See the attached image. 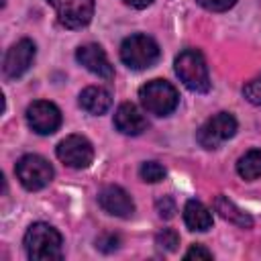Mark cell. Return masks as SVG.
<instances>
[{
    "label": "cell",
    "instance_id": "13",
    "mask_svg": "<svg viewBox=\"0 0 261 261\" xmlns=\"http://www.w3.org/2000/svg\"><path fill=\"white\" fill-rule=\"evenodd\" d=\"M114 126L122 133V135H141L145 128H147V120L145 116L141 114V110L130 104V102H124L116 108V114H114Z\"/></svg>",
    "mask_w": 261,
    "mask_h": 261
},
{
    "label": "cell",
    "instance_id": "2",
    "mask_svg": "<svg viewBox=\"0 0 261 261\" xmlns=\"http://www.w3.org/2000/svg\"><path fill=\"white\" fill-rule=\"evenodd\" d=\"M175 73L184 82V86L192 92H208L210 90V75L206 59L196 49H186L175 57Z\"/></svg>",
    "mask_w": 261,
    "mask_h": 261
},
{
    "label": "cell",
    "instance_id": "25",
    "mask_svg": "<svg viewBox=\"0 0 261 261\" xmlns=\"http://www.w3.org/2000/svg\"><path fill=\"white\" fill-rule=\"evenodd\" d=\"M124 4H128V6H133V8H147L153 0H122Z\"/></svg>",
    "mask_w": 261,
    "mask_h": 261
},
{
    "label": "cell",
    "instance_id": "6",
    "mask_svg": "<svg viewBox=\"0 0 261 261\" xmlns=\"http://www.w3.org/2000/svg\"><path fill=\"white\" fill-rule=\"evenodd\" d=\"M234 133H237V120H234V116L228 114V112H218V114H214L212 118H208L200 126L196 139H198V143L204 149H218L224 141H228L230 137H234Z\"/></svg>",
    "mask_w": 261,
    "mask_h": 261
},
{
    "label": "cell",
    "instance_id": "23",
    "mask_svg": "<svg viewBox=\"0 0 261 261\" xmlns=\"http://www.w3.org/2000/svg\"><path fill=\"white\" fill-rule=\"evenodd\" d=\"M96 247L100 251H104V253H110V251H114L118 247V237H114V234H102L96 241Z\"/></svg>",
    "mask_w": 261,
    "mask_h": 261
},
{
    "label": "cell",
    "instance_id": "14",
    "mask_svg": "<svg viewBox=\"0 0 261 261\" xmlns=\"http://www.w3.org/2000/svg\"><path fill=\"white\" fill-rule=\"evenodd\" d=\"M184 222L190 230L204 232L212 228V212L200 200H188L184 206Z\"/></svg>",
    "mask_w": 261,
    "mask_h": 261
},
{
    "label": "cell",
    "instance_id": "1",
    "mask_svg": "<svg viewBox=\"0 0 261 261\" xmlns=\"http://www.w3.org/2000/svg\"><path fill=\"white\" fill-rule=\"evenodd\" d=\"M61 234L45 222H35L24 234V251L35 261H57L63 255Z\"/></svg>",
    "mask_w": 261,
    "mask_h": 261
},
{
    "label": "cell",
    "instance_id": "7",
    "mask_svg": "<svg viewBox=\"0 0 261 261\" xmlns=\"http://www.w3.org/2000/svg\"><path fill=\"white\" fill-rule=\"evenodd\" d=\"M57 157L73 169H86L94 159V147L86 137L69 135L57 145Z\"/></svg>",
    "mask_w": 261,
    "mask_h": 261
},
{
    "label": "cell",
    "instance_id": "15",
    "mask_svg": "<svg viewBox=\"0 0 261 261\" xmlns=\"http://www.w3.org/2000/svg\"><path fill=\"white\" fill-rule=\"evenodd\" d=\"M80 106L90 114H104L112 106V98L104 88L90 86L80 94Z\"/></svg>",
    "mask_w": 261,
    "mask_h": 261
},
{
    "label": "cell",
    "instance_id": "9",
    "mask_svg": "<svg viewBox=\"0 0 261 261\" xmlns=\"http://www.w3.org/2000/svg\"><path fill=\"white\" fill-rule=\"evenodd\" d=\"M27 122L39 135H51L61 124V112L53 102L37 100L27 108Z\"/></svg>",
    "mask_w": 261,
    "mask_h": 261
},
{
    "label": "cell",
    "instance_id": "22",
    "mask_svg": "<svg viewBox=\"0 0 261 261\" xmlns=\"http://www.w3.org/2000/svg\"><path fill=\"white\" fill-rule=\"evenodd\" d=\"M157 214L161 218H171L175 214V202L169 198V196H163L161 200H157Z\"/></svg>",
    "mask_w": 261,
    "mask_h": 261
},
{
    "label": "cell",
    "instance_id": "5",
    "mask_svg": "<svg viewBox=\"0 0 261 261\" xmlns=\"http://www.w3.org/2000/svg\"><path fill=\"white\" fill-rule=\"evenodd\" d=\"M16 177L27 190L35 192L53 179V167L41 155H24L16 163Z\"/></svg>",
    "mask_w": 261,
    "mask_h": 261
},
{
    "label": "cell",
    "instance_id": "19",
    "mask_svg": "<svg viewBox=\"0 0 261 261\" xmlns=\"http://www.w3.org/2000/svg\"><path fill=\"white\" fill-rule=\"evenodd\" d=\"M141 177L149 184H155V181H161L165 177V169L157 161H145L141 165Z\"/></svg>",
    "mask_w": 261,
    "mask_h": 261
},
{
    "label": "cell",
    "instance_id": "18",
    "mask_svg": "<svg viewBox=\"0 0 261 261\" xmlns=\"http://www.w3.org/2000/svg\"><path fill=\"white\" fill-rule=\"evenodd\" d=\"M155 245H157L161 251L171 253V251L177 249V245H179V237H177L175 230H171V228H163V230L155 237Z\"/></svg>",
    "mask_w": 261,
    "mask_h": 261
},
{
    "label": "cell",
    "instance_id": "12",
    "mask_svg": "<svg viewBox=\"0 0 261 261\" xmlns=\"http://www.w3.org/2000/svg\"><path fill=\"white\" fill-rule=\"evenodd\" d=\"M98 202H100L102 210L112 214V216L128 218L135 212L133 198L120 186H106V188H102V192L98 194Z\"/></svg>",
    "mask_w": 261,
    "mask_h": 261
},
{
    "label": "cell",
    "instance_id": "20",
    "mask_svg": "<svg viewBox=\"0 0 261 261\" xmlns=\"http://www.w3.org/2000/svg\"><path fill=\"white\" fill-rule=\"evenodd\" d=\"M243 94H245V98H247L251 104L261 106V75H257L255 80L247 82L245 88H243Z\"/></svg>",
    "mask_w": 261,
    "mask_h": 261
},
{
    "label": "cell",
    "instance_id": "16",
    "mask_svg": "<svg viewBox=\"0 0 261 261\" xmlns=\"http://www.w3.org/2000/svg\"><path fill=\"white\" fill-rule=\"evenodd\" d=\"M214 210H216L224 220H228V222H232V224H237V226H241V228H251V226H253V218H251L245 210H241L232 200H228L226 196H216V200H214Z\"/></svg>",
    "mask_w": 261,
    "mask_h": 261
},
{
    "label": "cell",
    "instance_id": "21",
    "mask_svg": "<svg viewBox=\"0 0 261 261\" xmlns=\"http://www.w3.org/2000/svg\"><path fill=\"white\" fill-rule=\"evenodd\" d=\"M196 2H198L202 8H206V10H212V12H224V10L232 8L237 0H196Z\"/></svg>",
    "mask_w": 261,
    "mask_h": 261
},
{
    "label": "cell",
    "instance_id": "4",
    "mask_svg": "<svg viewBox=\"0 0 261 261\" xmlns=\"http://www.w3.org/2000/svg\"><path fill=\"white\" fill-rule=\"evenodd\" d=\"M120 59L130 69H147L159 59V45L147 35H130L120 45Z\"/></svg>",
    "mask_w": 261,
    "mask_h": 261
},
{
    "label": "cell",
    "instance_id": "8",
    "mask_svg": "<svg viewBox=\"0 0 261 261\" xmlns=\"http://www.w3.org/2000/svg\"><path fill=\"white\" fill-rule=\"evenodd\" d=\"M57 18L67 29H82L94 16V0H49Z\"/></svg>",
    "mask_w": 261,
    "mask_h": 261
},
{
    "label": "cell",
    "instance_id": "3",
    "mask_svg": "<svg viewBox=\"0 0 261 261\" xmlns=\"http://www.w3.org/2000/svg\"><path fill=\"white\" fill-rule=\"evenodd\" d=\"M139 98H141L143 108L147 112L155 114V116L171 114L177 108V102H179L177 90L165 80H151L145 86H141Z\"/></svg>",
    "mask_w": 261,
    "mask_h": 261
},
{
    "label": "cell",
    "instance_id": "11",
    "mask_svg": "<svg viewBox=\"0 0 261 261\" xmlns=\"http://www.w3.org/2000/svg\"><path fill=\"white\" fill-rule=\"evenodd\" d=\"M75 59L88 69L92 71L94 75L98 77H104V80H110L114 75V69L104 53V49L96 43H88V45H82L77 51H75Z\"/></svg>",
    "mask_w": 261,
    "mask_h": 261
},
{
    "label": "cell",
    "instance_id": "24",
    "mask_svg": "<svg viewBox=\"0 0 261 261\" xmlns=\"http://www.w3.org/2000/svg\"><path fill=\"white\" fill-rule=\"evenodd\" d=\"M184 257H186V259H212V253L206 251L202 245H194V247L188 249V253H186Z\"/></svg>",
    "mask_w": 261,
    "mask_h": 261
},
{
    "label": "cell",
    "instance_id": "17",
    "mask_svg": "<svg viewBox=\"0 0 261 261\" xmlns=\"http://www.w3.org/2000/svg\"><path fill=\"white\" fill-rule=\"evenodd\" d=\"M237 171L243 179H257L261 177V149H251L247 151L239 163H237Z\"/></svg>",
    "mask_w": 261,
    "mask_h": 261
},
{
    "label": "cell",
    "instance_id": "10",
    "mask_svg": "<svg viewBox=\"0 0 261 261\" xmlns=\"http://www.w3.org/2000/svg\"><path fill=\"white\" fill-rule=\"evenodd\" d=\"M35 59V43L31 39H20L18 43H14L8 53L4 55V63H2V71L6 77L14 80L20 77Z\"/></svg>",
    "mask_w": 261,
    "mask_h": 261
}]
</instances>
